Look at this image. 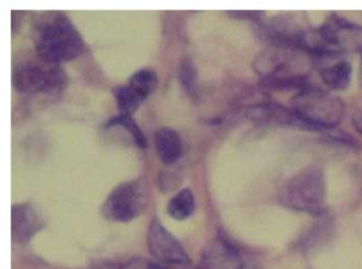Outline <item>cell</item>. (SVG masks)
Wrapping results in <instances>:
<instances>
[{"instance_id":"6da1fadb","label":"cell","mask_w":362,"mask_h":269,"mask_svg":"<svg viewBox=\"0 0 362 269\" xmlns=\"http://www.w3.org/2000/svg\"><path fill=\"white\" fill-rule=\"evenodd\" d=\"M308 55L293 48L272 45L258 55L254 69L262 79V86L274 91L298 92L308 88V73L310 67Z\"/></svg>"},{"instance_id":"7a4b0ae2","label":"cell","mask_w":362,"mask_h":269,"mask_svg":"<svg viewBox=\"0 0 362 269\" xmlns=\"http://www.w3.org/2000/svg\"><path fill=\"white\" fill-rule=\"evenodd\" d=\"M35 44L39 56L52 64L74 60L84 50L81 35L62 13H52L39 23Z\"/></svg>"},{"instance_id":"3957f363","label":"cell","mask_w":362,"mask_h":269,"mask_svg":"<svg viewBox=\"0 0 362 269\" xmlns=\"http://www.w3.org/2000/svg\"><path fill=\"white\" fill-rule=\"evenodd\" d=\"M291 109L309 130H332L345 118V105L339 97L313 86L292 98Z\"/></svg>"},{"instance_id":"277c9868","label":"cell","mask_w":362,"mask_h":269,"mask_svg":"<svg viewBox=\"0 0 362 269\" xmlns=\"http://www.w3.org/2000/svg\"><path fill=\"white\" fill-rule=\"evenodd\" d=\"M325 179L317 167H308L290 178L279 193L284 207L319 216L325 209Z\"/></svg>"},{"instance_id":"5b68a950","label":"cell","mask_w":362,"mask_h":269,"mask_svg":"<svg viewBox=\"0 0 362 269\" xmlns=\"http://www.w3.org/2000/svg\"><path fill=\"white\" fill-rule=\"evenodd\" d=\"M148 201L149 194L143 180L124 182L112 190L103 205V214L112 222H129L143 213Z\"/></svg>"},{"instance_id":"8992f818","label":"cell","mask_w":362,"mask_h":269,"mask_svg":"<svg viewBox=\"0 0 362 269\" xmlns=\"http://www.w3.org/2000/svg\"><path fill=\"white\" fill-rule=\"evenodd\" d=\"M14 84L21 92L54 94L65 86L64 74L58 67L26 63L20 65L14 73Z\"/></svg>"},{"instance_id":"52a82bcc","label":"cell","mask_w":362,"mask_h":269,"mask_svg":"<svg viewBox=\"0 0 362 269\" xmlns=\"http://www.w3.org/2000/svg\"><path fill=\"white\" fill-rule=\"evenodd\" d=\"M148 249L151 256L164 265H185L189 262L179 239H175L158 219H153L148 231Z\"/></svg>"},{"instance_id":"ba28073f","label":"cell","mask_w":362,"mask_h":269,"mask_svg":"<svg viewBox=\"0 0 362 269\" xmlns=\"http://www.w3.org/2000/svg\"><path fill=\"white\" fill-rule=\"evenodd\" d=\"M320 33L325 41L339 54L361 52L362 27L337 16H330Z\"/></svg>"},{"instance_id":"9c48e42d","label":"cell","mask_w":362,"mask_h":269,"mask_svg":"<svg viewBox=\"0 0 362 269\" xmlns=\"http://www.w3.org/2000/svg\"><path fill=\"white\" fill-rule=\"evenodd\" d=\"M298 16L284 14L275 16L264 26V33L272 45L300 50L305 35L310 28H305ZM302 52V50H300Z\"/></svg>"},{"instance_id":"30bf717a","label":"cell","mask_w":362,"mask_h":269,"mask_svg":"<svg viewBox=\"0 0 362 269\" xmlns=\"http://www.w3.org/2000/svg\"><path fill=\"white\" fill-rule=\"evenodd\" d=\"M243 258L234 244L226 237L214 239L203 250L200 269H243Z\"/></svg>"},{"instance_id":"8fae6325","label":"cell","mask_w":362,"mask_h":269,"mask_svg":"<svg viewBox=\"0 0 362 269\" xmlns=\"http://www.w3.org/2000/svg\"><path fill=\"white\" fill-rule=\"evenodd\" d=\"M247 116L249 120L259 124L309 130L308 127L298 118L292 109H287L276 103H264L252 105L247 109Z\"/></svg>"},{"instance_id":"7c38bea8","label":"cell","mask_w":362,"mask_h":269,"mask_svg":"<svg viewBox=\"0 0 362 269\" xmlns=\"http://www.w3.org/2000/svg\"><path fill=\"white\" fill-rule=\"evenodd\" d=\"M12 239L16 243L24 244L30 241L44 228L41 214L29 203L12 207Z\"/></svg>"},{"instance_id":"4fadbf2b","label":"cell","mask_w":362,"mask_h":269,"mask_svg":"<svg viewBox=\"0 0 362 269\" xmlns=\"http://www.w3.org/2000/svg\"><path fill=\"white\" fill-rule=\"evenodd\" d=\"M156 151L164 164H175L183 152L181 137L171 128H162L156 135Z\"/></svg>"},{"instance_id":"5bb4252c","label":"cell","mask_w":362,"mask_h":269,"mask_svg":"<svg viewBox=\"0 0 362 269\" xmlns=\"http://www.w3.org/2000/svg\"><path fill=\"white\" fill-rule=\"evenodd\" d=\"M320 76L324 84L332 90H346L351 84V67L347 61L337 59L336 62L322 67Z\"/></svg>"},{"instance_id":"9a60e30c","label":"cell","mask_w":362,"mask_h":269,"mask_svg":"<svg viewBox=\"0 0 362 269\" xmlns=\"http://www.w3.org/2000/svg\"><path fill=\"white\" fill-rule=\"evenodd\" d=\"M158 80L156 71L152 69H141V71H136L130 78L127 86L143 103L156 90Z\"/></svg>"},{"instance_id":"2e32d148","label":"cell","mask_w":362,"mask_h":269,"mask_svg":"<svg viewBox=\"0 0 362 269\" xmlns=\"http://www.w3.org/2000/svg\"><path fill=\"white\" fill-rule=\"evenodd\" d=\"M196 202L192 190H182L168 203V214L177 220L187 219L194 213Z\"/></svg>"},{"instance_id":"e0dca14e","label":"cell","mask_w":362,"mask_h":269,"mask_svg":"<svg viewBox=\"0 0 362 269\" xmlns=\"http://www.w3.org/2000/svg\"><path fill=\"white\" fill-rule=\"evenodd\" d=\"M114 95H115L118 110L122 115L130 116L139 109V105L141 103L136 95L127 86L116 88L114 90Z\"/></svg>"},{"instance_id":"ac0fdd59","label":"cell","mask_w":362,"mask_h":269,"mask_svg":"<svg viewBox=\"0 0 362 269\" xmlns=\"http://www.w3.org/2000/svg\"><path fill=\"white\" fill-rule=\"evenodd\" d=\"M114 126H120L129 131L132 135L135 144L141 149H145L147 147V139H146L145 135L130 116L119 115L117 118H114L113 120H110L107 127Z\"/></svg>"},{"instance_id":"d6986e66","label":"cell","mask_w":362,"mask_h":269,"mask_svg":"<svg viewBox=\"0 0 362 269\" xmlns=\"http://www.w3.org/2000/svg\"><path fill=\"white\" fill-rule=\"evenodd\" d=\"M180 78H181L182 84L188 93L194 91V84H196V71L189 61H185L182 64L181 71H180Z\"/></svg>"},{"instance_id":"ffe728a7","label":"cell","mask_w":362,"mask_h":269,"mask_svg":"<svg viewBox=\"0 0 362 269\" xmlns=\"http://www.w3.org/2000/svg\"><path fill=\"white\" fill-rule=\"evenodd\" d=\"M120 269H168V267L163 266L147 258H133L127 262Z\"/></svg>"},{"instance_id":"44dd1931","label":"cell","mask_w":362,"mask_h":269,"mask_svg":"<svg viewBox=\"0 0 362 269\" xmlns=\"http://www.w3.org/2000/svg\"><path fill=\"white\" fill-rule=\"evenodd\" d=\"M232 14L234 18H247V20L253 21V22H260L262 18H264V12L259 11H235L228 12Z\"/></svg>"},{"instance_id":"7402d4cb","label":"cell","mask_w":362,"mask_h":269,"mask_svg":"<svg viewBox=\"0 0 362 269\" xmlns=\"http://www.w3.org/2000/svg\"><path fill=\"white\" fill-rule=\"evenodd\" d=\"M351 120H353V125L356 130L362 134V110H357V111L353 114Z\"/></svg>"},{"instance_id":"603a6c76","label":"cell","mask_w":362,"mask_h":269,"mask_svg":"<svg viewBox=\"0 0 362 269\" xmlns=\"http://www.w3.org/2000/svg\"><path fill=\"white\" fill-rule=\"evenodd\" d=\"M360 81L362 84V57H361V62H360Z\"/></svg>"},{"instance_id":"cb8c5ba5","label":"cell","mask_w":362,"mask_h":269,"mask_svg":"<svg viewBox=\"0 0 362 269\" xmlns=\"http://www.w3.org/2000/svg\"><path fill=\"white\" fill-rule=\"evenodd\" d=\"M196 269H200V268H199V267H198V268H196Z\"/></svg>"}]
</instances>
